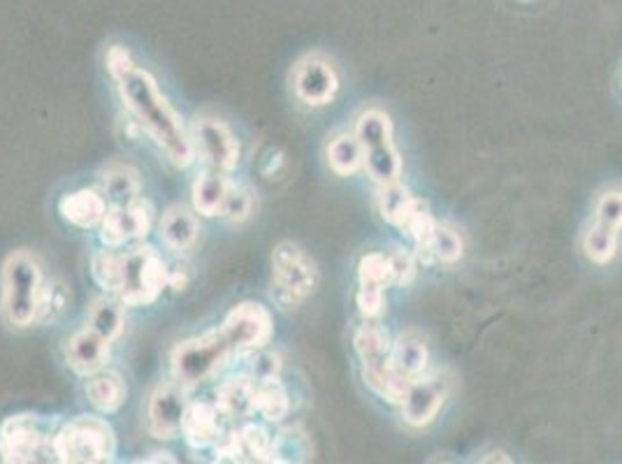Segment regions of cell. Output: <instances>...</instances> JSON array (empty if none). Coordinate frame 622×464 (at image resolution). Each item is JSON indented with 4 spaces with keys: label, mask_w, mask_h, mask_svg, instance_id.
Wrapping results in <instances>:
<instances>
[{
    "label": "cell",
    "mask_w": 622,
    "mask_h": 464,
    "mask_svg": "<svg viewBox=\"0 0 622 464\" xmlns=\"http://www.w3.org/2000/svg\"><path fill=\"white\" fill-rule=\"evenodd\" d=\"M293 91L309 108H323L333 102L339 91L335 65L319 54L304 57L293 71Z\"/></svg>",
    "instance_id": "cell-13"
},
{
    "label": "cell",
    "mask_w": 622,
    "mask_h": 464,
    "mask_svg": "<svg viewBox=\"0 0 622 464\" xmlns=\"http://www.w3.org/2000/svg\"><path fill=\"white\" fill-rule=\"evenodd\" d=\"M188 409L186 388L175 381L161 384L147 402V429L153 439H175L182 435L184 414Z\"/></svg>",
    "instance_id": "cell-14"
},
{
    "label": "cell",
    "mask_w": 622,
    "mask_h": 464,
    "mask_svg": "<svg viewBox=\"0 0 622 464\" xmlns=\"http://www.w3.org/2000/svg\"><path fill=\"white\" fill-rule=\"evenodd\" d=\"M462 255V239L460 235L444 226V223H437L435 235H432V242H430V251L427 258H437L441 263H456L460 261Z\"/></svg>",
    "instance_id": "cell-34"
},
{
    "label": "cell",
    "mask_w": 622,
    "mask_h": 464,
    "mask_svg": "<svg viewBox=\"0 0 622 464\" xmlns=\"http://www.w3.org/2000/svg\"><path fill=\"white\" fill-rule=\"evenodd\" d=\"M237 439H239L241 453H245L247 460H253V462H265L272 451V441H274V437L268 432V427L258 425V423H247L245 427L237 429Z\"/></svg>",
    "instance_id": "cell-31"
},
{
    "label": "cell",
    "mask_w": 622,
    "mask_h": 464,
    "mask_svg": "<svg viewBox=\"0 0 622 464\" xmlns=\"http://www.w3.org/2000/svg\"><path fill=\"white\" fill-rule=\"evenodd\" d=\"M481 464H513V460L507 453L495 451V453H488L486 457H483Z\"/></svg>",
    "instance_id": "cell-38"
},
{
    "label": "cell",
    "mask_w": 622,
    "mask_h": 464,
    "mask_svg": "<svg viewBox=\"0 0 622 464\" xmlns=\"http://www.w3.org/2000/svg\"><path fill=\"white\" fill-rule=\"evenodd\" d=\"M61 464H112L116 435L100 416H77L61 425L57 437Z\"/></svg>",
    "instance_id": "cell-7"
},
{
    "label": "cell",
    "mask_w": 622,
    "mask_h": 464,
    "mask_svg": "<svg viewBox=\"0 0 622 464\" xmlns=\"http://www.w3.org/2000/svg\"><path fill=\"white\" fill-rule=\"evenodd\" d=\"M61 423L40 414H14L0 423V464H61Z\"/></svg>",
    "instance_id": "cell-3"
},
{
    "label": "cell",
    "mask_w": 622,
    "mask_h": 464,
    "mask_svg": "<svg viewBox=\"0 0 622 464\" xmlns=\"http://www.w3.org/2000/svg\"><path fill=\"white\" fill-rule=\"evenodd\" d=\"M223 421H228L221 414L214 402H188V409L182 423L184 441L196 451L216 446L219 439L226 435Z\"/></svg>",
    "instance_id": "cell-18"
},
{
    "label": "cell",
    "mask_w": 622,
    "mask_h": 464,
    "mask_svg": "<svg viewBox=\"0 0 622 464\" xmlns=\"http://www.w3.org/2000/svg\"><path fill=\"white\" fill-rule=\"evenodd\" d=\"M393 365L397 367V372L405 374L407 379H419L423 376L425 367H427V360H430V351H427V343L419 337V335H402L397 341H393Z\"/></svg>",
    "instance_id": "cell-26"
},
{
    "label": "cell",
    "mask_w": 622,
    "mask_h": 464,
    "mask_svg": "<svg viewBox=\"0 0 622 464\" xmlns=\"http://www.w3.org/2000/svg\"><path fill=\"white\" fill-rule=\"evenodd\" d=\"M221 333L228 339L235 353H256L270 343L274 335V321L268 306L258 302H239L223 318Z\"/></svg>",
    "instance_id": "cell-10"
},
{
    "label": "cell",
    "mask_w": 622,
    "mask_h": 464,
    "mask_svg": "<svg viewBox=\"0 0 622 464\" xmlns=\"http://www.w3.org/2000/svg\"><path fill=\"white\" fill-rule=\"evenodd\" d=\"M288 411L290 398L279 379L256 384V414H261L268 423H282Z\"/></svg>",
    "instance_id": "cell-29"
},
{
    "label": "cell",
    "mask_w": 622,
    "mask_h": 464,
    "mask_svg": "<svg viewBox=\"0 0 622 464\" xmlns=\"http://www.w3.org/2000/svg\"><path fill=\"white\" fill-rule=\"evenodd\" d=\"M353 347L360 358L362 379L390 404H402L411 379L393 365V339L382 325H362L353 335Z\"/></svg>",
    "instance_id": "cell-4"
},
{
    "label": "cell",
    "mask_w": 622,
    "mask_h": 464,
    "mask_svg": "<svg viewBox=\"0 0 622 464\" xmlns=\"http://www.w3.org/2000/svg\"><path fill=\"white\" fill-rule=\"evenodd\" d=\"M91 274L96 284L108 290V296H119L121 288V255L112 251H98L91 258Z\"/></svg>",
    "instance_id": "cell-32"
},
{
    "label": "cell",
    "mask_w": 622,
    "mask_h": 464,
    "mask_svg": "<svg viewBox=\"0 0 622 464\" xmlns=\"http://www.w3.org/2000/svg\"><path fill=\"white\" fill-rule=\"evenodd\" d=\"M42 265L26 249L14 251L5 258L0 272V312L14 328H28L38 323L40 300L45 290Z\"/></svg>",
    "instance_id": "cell-2"
},
{
    "label": "cell",
    "mask_w": 622,
    "mask_h": 464,
    "mask_svg": "<svg viewBox=\"0 0 622 464\" xmlns=\"http://www.w3.org/2000/svg\"><path fill=\"white\" fill-rule=\"evenodd\" d=\"M388 261L393 269V284H409L413 279V274H416V261H413V255L409 251L395 249L388 253Z\"/></svg>",
    "instance_id": "cell-37"
},
{
    "label": "cell",
    "mask_w": 622,
    "mask_h": 464,
    "mask_svg": "<svg viewBox=\"0 0 622 464\" xmlns=\"http://www.w3.org/2000/svg\"><path fill=\"white\" fill-rule=\"evenodd\" d=\"M233 347L223 337L221 328L204 335L179 341L170 355L172 379L182 388H196L214 376L231 363Z\"/></svg>",
    "instance_id": "cell-5"
},
{
    "label": "cell",
    "mask_w": 622,
    "mask_h": 464,
    "mask_svg": "<svg viewBox=\"0 0 622 464\" xmlns=\"http://www.w3.org/2000/svg\"><path fill=\"white\" fill-rule=\"evenodd\" d=\"M84 392L100 414H116V411L126 404V398H128L126 381L121 379V374L112 369H102L89 376V381H86L84 386Z\"/></svg>",
    "instance_id": "cell-22"
},
{
    "label": "cell",
    "mask_w": 622,
    "mask_h": 464,
    "mask_svg": "<svg viewBox=\"0 0 622 464\" xmlns=\"http://www.w3.org/2000/svg\"><path fill=\"white\" fill-rule=\"evenodd\" d=\"M319 284L314 261L298 244L282 242L272 251V304L282 312L298 309Z\"/></svg>",
    "instance_id": "cell-6"
},
{
    "label": "cell",
    "mask_w": 622,
    "mask_h": 464,
    "mask_svg": "<svg viewBox=\"0 0 622 464\" xmlns=\"http://www.w3.org/2000/svg\"><path fill=\"white\" fill-rule=\"evenodd\" d=\"M153 223L151 202L145 198H137L128 204H119L110 208L105 218L100 223V239L108 249H119L135 239H142L149 235Z\"/></svg>",
    "instance_id": "cell-12"
},
{
    "label": "cell",
    "mask_w": 622,
    "mask_h": 464,
    "mask_svg": "<svg viewBox=\"0 0 622 464\" xmlns=\"http://www.w3.org/2000/svg\"><path fill=\"white\" fill-rule=\"evenodd\" d=\"M124 302L114 296H102L96 298L86 312V325L94 333H98L102 339L108 341H116L121 335H124L126 328V312H124Z\"/></svg>",
    "instance_id": "cell-24"
},
{
    "label": "cell",
    "mask_w": 622,
    "mask_h": 464,
    "mask_svg": "<svg viewBox=\"0 0 622 464\" xmlns=\"http://www.w3.org/2000/svg\"><path fill=\"white\" fill-rule=\"evenodd\" d=\"M311 441L300 427H286L274 435L272 451L265 464H309Z\"/></svg>",
    "instance_id": "cell-27"
},
{
    "label": "cell",
    "mask_w": 622,
    "mask_h": 464,
    "mask_svg": "<svg viewBox=\"0 0 622 464\" xmlns=\"http://www.w3.org/2000/svg\"><path fill=\"white\" fill-rule=\"evenodd\" d=\"M282 355L274 351H256L249 363V376L253 384H265V381H276L282 376Z\"/></svg>",
    "instance_id": "cell-36"
},
{
    "label": "cell",
    "mask_w": 622,
    "mask_h": 464,
    "mask_svg": "<svg viewBox=\"0 0 622 464\" xmlns=\"http://www.w3.org/2000/svg\"><path fill=\"white\" fill-rule=\"evenodd\" d=\"M446 402V381L441 376H419L409 384L402 400V418L411 427H425L439 416Z\"/></svg>",
    "instance_id": "cell-16"
},
{
    "label": "cell",
    "mask_w": 622,
    "mask_h": 464,
    "mask_svg": "<svg viewBox=\"0 0 622 464\" xmlns=\"http://www.w3.org/2000/svg\"><path fill=\"white\" fill-rule=\"evenodd\" d=\"M353 135L362 149V161H365L370 177L382 188L400 181L402 159L393 142L390 118L378 110L362 112Z\"/></svg>",
    "instance_id": "cell-8"
},
{
    "label": "cell",
    "mask_w": 622,
    "mask_h": 464,
    "mask_svg": "<svg viewBox=\"0 0 622 464\" xmlns=\"http://www.w3.org/2000/svg\"><path fill=\"white\" fill-rule=\"evenodd\" d=\"M253 210V193L249 191L247 186L241 184H231V191L226 202H223V210H221V218H226L231 223H241L251 216Z\"/></svg>",
    "instance_id": "cell-35"
},
{
    "label": "cell",
    "mask_w": 622,
    "mask_h": 464,
    "mask_svg": "<svg viewBox=\"0 0 622 464\" xmlns=\"http://www.w3.org/2000/svg\"><path fill=\"white\" fill-rule=\"evenodd\" d=\"M130 464H147V462H130Z\"/></svg>",
    "instance_id": "cell-40"
},
{
    "label": "cell",
    "mask_w": 622,
    "mask_h": 464,
    "mask_svg": "<svg viewBox=\"0 0 622 464\" xmlns=\"http://www.w3.org/2000/svg\"><path fill=\"white\" fill-rule=\"evenodd\" d=\"M140 193L142 179L130 165H112L105 170V175H102V196L110 202V208L128 204L140 198Z\"/></svg>",
    "instance_id": "cell-25"
},
{
    "label": "cell",
    "mask_w": 622,
    "mask_h": 464,
    "mask_svg": "<svg viewBox=\"0 0 622 464\" xmlns=\"http://www.w3.org/2000/svg\"><path fill=\"white\" fill-rule=\"evenodd\" d=\"M191 142L196 156L219 172H233L241 161V147L233 130L214 116H202L194 124Z\"/></svg>",
    "instance_id": "cell-11"
},
{
    "label": "cell",
    "mask_w": 622,
    "mask_h": 464,
    "mask_svg": "<svg viewBox=\"0 0 622 464\" xmlns=\"http://www.w3.org/2000/svg\"><path fill=\"white\" fill-rule=\"evenodd\" d=\"M618 247H620V235L604 230V228L595 226V223L583 235V251L597 265L611 263L618 253Z\"/></svg>",
    "instance_id": "cell-30"
},
{
    "label": "cell",
    "mask_w": 622,
    "mask_h": 464,
    "mask_svg": "<svg viewBox=\"0 0 622 464\" xmlns=\"http://www.w3.org/2000/svg\"><path fill=\"white\" fill-rule=\"evenodd\" d=\"M170 269L151 247H137L121 255L119 300L126 306H145L161 296L167 286Z\"/></svg>",
    "instance_id": "cell-9"
},
{
    "label": "cell",
    "mask_w": 622,
    "mask_h": 464,
    "mask_svg": "<svg viewBox=\"0 0 622 464\" xmlns=\"http://www.w3.org/2000/svg\"><path fill=\"white\" fill-rule=\"evenodd\" d=\"M325 156H327V165H331V170L339 177H351L362 165H365L356 135H347V133L333 137L331 145H327Z\"/></svg>",
    "instance_id": "cell-28"
},
{
    "label": "cell",
    "mask_w": 622,
    "mask_h": 464,
    "mask_svg": "<svg viewBox=\"0 0 622 464\" xmlns=\"http://www.w3.org/2000/svg\"><path fill=\"white\" fill-rule=\"evenodd\" d=\"M219 411L228 421L249 418L256 414V384L249 374H237L223 381L216 390Z\"/></svg>",
    "instance_id": "cell-20"
},
{
    "label": "cell",
    "mask_w": 622,
    "mask_h": 464,
    "mask_svg": "<svg viewBox=\"0 0 622 464\" xmlns=\"http://www.w3.org/2000/svg\"><path fill=\"white\" fill-rule=\"evenodd\" d=\"M112 79L116 81V89L126 110L135 116V122L140 124L151 140L161 147L167 161L177 167L191 165L196 161L191 135H188L179 112L161 93L151 73L133 63L128 71Z\"/></svg>",
    "instance_id": "cell-1"
},
{
    "label": "cell",
    "mask_w": 622,
    "mask_h": 464,
    "mask_svg": "<svg viewBox=\"0 0 622 464\" xmlns=\"http://www.w3.org/2000/svg\"><path fill=\"white\" fill-rule=\"evenodd\" d=\"M110 353H112V341L102 339L98 333L89 328V325L77 330L71 339L65 341L67 367L79 376H86V379L105 369Z\"/></svg>",
    "instance_id": "cell-17"
},
{
    "label": "cell",
    "mask_w": 622,
    "mask_h": 464,
    "mask_svg": "<svg viewBox=\"0 0 622 464\" xmlns=\"http://www.w3.org/2000/svg\"><path fill=\"white\" fill-rule=\"evenodd\" d=\"M231 184L233 181L226 177V172L204 170L194 181V210L207 218L219 216L223 202L228 198Z\"/></svg>",
    "instance_id": "cell-23"
},
{
    "label": "cell",
    "mask_w": 622,
    "mask_h": 464,
    "mask_svg": "<svg viewBox=\"0 0 622 464\" xmlns=\"http://www.w3.org/2000/svg\"><path fill=\"white\" fill-rule=\"evenodd\" d=\"M108 210L110 208H108L105 196L91 191V188H79V191L63 196L59 202L61 216L71 223V226L82 228V230H91L100 226Z\"/></svg>",
    "instance_id": "cell-19"
},
{
    "label": "cell",
    "mask_w": 622,
    "mask_h": 464,
    "mask_svg": "<svg viewBox=\"0 0 622 464\" xmlns=\"http://www.w3.org/2000/svg\"><path fill=\"white\" fill-rule=\"evenodd\" d=\"M159 235L163 239V244L172 251H188L198 242V218L191 210H186L184 204H175L170 208L161 223H159Z\"/></svg>",
    "instance_id": "cell-21"
},
{
    "label": "cell",
    "mask_w": 622,
    "mask_h": 464,
    "mask_svg": "<svg viewBox=\"0 0 622 464\" xmlns=\"http://www.w3.org/2000/svg\"><path fill=\"white\" fill-rule=\"evenodd\" d=\"M145 462H147V464H179V462L175 460V455H172V453H163V451H161V453H153V455H151L149 460H145Z\"/></svg>",
    "instance_id": "cell-39"
},
{
    "label": "cell",
    "mask_w": 622,
    "mask_h": 464,
    "mask_svg": "<svg viewBox=\"0 0 622 464\" xmlns=\"http://www.w3.org/2000/svg\"><path fill=\"white\" fill-rule=\"evenodd\" d=\"M360 290H358V306L368 318H376L384 314L386 306V286L393 284V269L388 253H368L362 255L358 265Z\"/></svg>",
    "instance_id": "cell-15"
},
{
    "label": "cell",
    "mask_w": 622,
    "mask_h": 464,
    "mask_svg": "<svg viewBox=\"0 0 622 464\" xmlns=\"http://www.w3.org/2000/svg\"><path fill=\"white\" fill-rule=\"evenodd\" d=\"M67 302H71V293L61 281H47L45 290H42V300H40V312H38V323L47 325V323H57L67 309Z\"/></svg>",
    "instance_id": "cell-33"
}]
</instances>
